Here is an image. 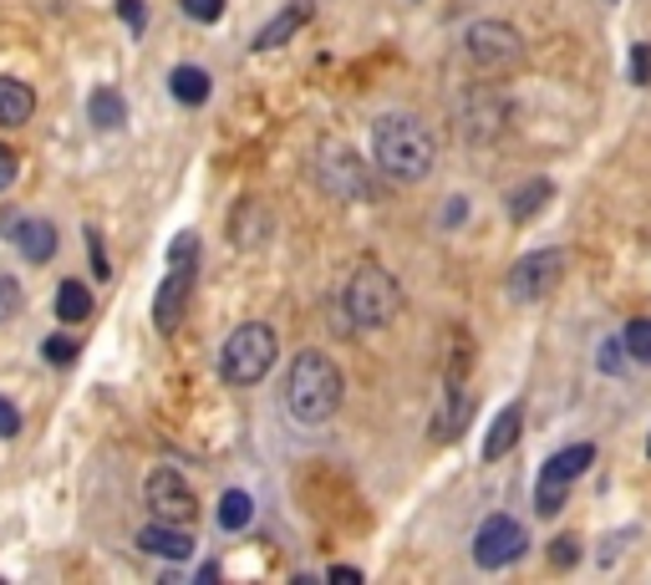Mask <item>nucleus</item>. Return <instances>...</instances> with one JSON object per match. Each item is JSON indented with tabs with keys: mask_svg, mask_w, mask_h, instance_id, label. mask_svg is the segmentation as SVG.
Listing matches in <instances>:
<instances>
[{
	"mask_svg": "<svg viewBox=\"0 0 651 585\" xmlns=\"http://www.w3.org/2000/svg\"><path fill=\"white\" fill-rule=\"evenodd\" d=\"M311 11H316V0H291L285 11H275V21L254 36V52H275V46H285V41H291L295 31L311 21Z\"/></svg>",
	"mask_w": 651,
	"mask_h": 585,
	"instance_id": "4468645a",
	"label": "nucleus"
},
{
	"mask_svg": "<svg viewBox=\"0 0 651 585\" xmlns=\"http://www.w3.org/2000/svg\"><path fill=\"white\" fill-rule=\"evenodd\" d=\"M138 550H148V555H163V560H188L194 555V540H188L178 524H148V530H138Z\"/></svg>",
	"mask_w": 651,
	"mask_h": 585,
	"instance_id": "2eb2a0df",
	"label": "nucleus"
},
{
	"mask_svg": "<svg viewBox=\"0 0 651 585\" xmlns=\"http://www.w3.org/2000/svg\"><path fill=\"white\" fill-rule=\"evenodd\" d=\"M87 245H93V270L107 280V275H112V260L102 254V240H97V229H87Z\"/></svg>",
	"mask_w": 651,
	"mask_h": 585,
	"instance_id": "473e14b6",
	"label": "nucleus"
},
{
	"mask_svg": "<svg viewBox=\"0 0 651 585\" xmlns=\"http://www.w3.org/2000/svg\"><path fill=\"white\" fill-rule=\"evenodd\" d=\"M626 346V357H637V361H651V321H631L621 336Z\"/></svg>",
	"mask_w": 651,
	"mask_h": 585,
	"instance_id": "393cba45",
	"label": "nucleus"
},
{
	"mask_svg": "<svg viewBox=\"0 0 651 585\" xmlns=\"http://www.w3.org/2000/svg\"><path fill=\"white\" fill-rule=\"evenodd\" d=\"M41 357L52 361V367H72V361L82 357V342H72V336H46V342H41Z\"/></svg>",
	"mask_w": 651,
	"mask_h": 585,
	"instance_id": "b1692460",
	"label": "nucleus"
},
{
	"mask_svg": "<svg viewBox=\"0 0 651 585\" xmlns=\"http://www.w3.org/2000/svg\"><path fill=\"white\" fill-rule=\"evenodd\" d=\"M524 545H530V534H524L519 519L489 514L479 524V534H474V560H479L484 571H504V565H514L524 555Z\"/></svg>",
	"mask_w": 651,
	"mask_h": 585,
	"instance_id": "1a4fd4ad",
	"label": "nucleus"
},
{
	"mask_svg": "<svg viewBox=\"0 0 651 585\" xmlns=\"http://www.w3.org/2000/svg\"><path fill=\"white\" fill-rule=\"evenodd\" d=\"M631 82H651V46L631 52Z\"/></svg>",
	"mask_w": 651,
	"mask_h": 585,
	"instance_id": "2f4dec72",
	"label": "nucleus"
},
{
	"mask_svg": "<svg viewBox=\"0 0 651 585\" xmlns=\"http://www.w3.org/2000/svg\"><path fill=\"white\" fill-rule=\"evenodd\" d=\"M178 6H184L188 21H204V26H214L225 15V0H178Z\"/></svg>",
	"mask_w": 651,
	"mask_h": 585,
	"instance_id": "bb28decb",
	"label": "nucleus"
},
{
	"mask_svg": "<svg viewBox=\"0 0 651 585\" xmlns=\"http://www.w3.org/2000/svg\"><path fill=\"white\" fill-rule=\"evenodd\" d=\"M56 316L62 321H87L93 316V291L82 280H62L56 285Z\"/></svg>",
	"mask_w": 651,
	"mask_h": 585,
	"instance_id": "412c9836",
	"label": "nucleus"
},
{
	"mask_svg": "<svg viewBox=\"0 0 651 585\" xmlns=\"http://www.w3.org/2000/svg\"><path fill=\"white\" fill-rule=\"evenodd\" d=\"M575 560H581V540H575V534H555V540H550V565H555V571H571Z\"/></svg>",
	"mask_w": 651,
	"mask_h": 585,
	"instance_id": "a878e982",
	"label": "nucleus"
},
{
	"mask_svg": "<svg viewBox=\"0 0 651 585\" xmlns=\"http://www.w3.org/2000/svg\"><path fill=\"white\" fill-rule=\"evenodd\" d=\"M0 235L15 245V250L26 254V260H36V266H46L56 254V229L52 219H31V214H0Z\"/></svg>",
	"mask_w": 651,
	"mask_h": 585,
	"instance_id": "ddd939ff",
	"label": "nucleus"
},
{
	"mask_svg": "<svg viewBox=\"0 0 651 585\" xmlns=\"http://www.w3.org/2000/svg\"><path fill=\"white\" fill-rule=\"evenodd\" d=\"M590 464H596V448H590V443H571V448H560L555 458L545 464L540 484H534V509H540V514H560V509H565V489H571V484L581 479Z\"/></svg>",
	"mask_w": 651,
	"mask_h": 585,
	"instance_id": "0eeeda50",
	"label": "nucleus"
},
{
	"mask_svg": "<svg viewBox=\"0 0 651 585\" xmlns=\"http://www.w3.org/2000/svg\"><path fill=\"white\" fill-rule=\"evenodd\" d=\"M118 15L128 21L133 36H143V31H148V6H143V0H118Z\"/></svg>",
	"mask_w": 651,
	"mask_h": 585,
	"instance_id": "c85d7f7f",
	"label": "nucleus"
},
{
	"mask_svg": "<svg viewBox=\"0 0 651 585\" xmlns=\"http://www.w3.org/2000/svg\"><path fill=\"white\" fill-rule=\"evenodd\" d=\"M372 153L382 163V173L402 178V184H417L433 173V159H438V143L417 118L408 112H387V118L372 122Z\"/></svg>",
	"mask_w": 651,
	"mask_h": 585,
	"instance_id": "f257e3e1",
	"label": "nucleus"
},
{
	"mask_svg": "<svg viewBox=\"0 0 651 585\" xmlns=\"http://www.w3.org/2000/svg\"><path fill=\"white\" fill-rule=\"evenodd\" d=\"M468 413H474V402L458 392V382H448V402H443V413H438V427H433V438L438 443H448V438H458L464 433V423H468Z\"/></svg>",
	"mask_w": 651,
	"mask_h": 585,
	"instance_id": "a211bd4d",
	"label": "nucleus"
},
{
	"mask_svg": "<svg viewBox=\"0 0 651 585\" xmlns=\"http://www.w3.org/2000/svg\"><path fill=\"white\" fill-rule=\"evenodd\" d=\"M36 112V93L21 77H0V128H21Z\"/></svg>",
	"mask_w": 651,
	"mask_h": 585,
	"instance_id": "dca6fc26",
	"label": "nucleus"
},
{
	"mask_svg": "<svg viewBox=\"0 0 651 585\" xmlns=\"http://www.w3.org/2000/svg\"><path fill=\"white\" fill-rule=\"evenodd\" d=\"M21 316V285L11 275H0V321H15Z\"/></svg>",
	"mask_w": 651,
	"mask_h": 585,
	"instance_id": "cd10ccee",
	"label": "nucleus"
},
{
	"mask_svg": "<svg viewBox=\"0 0 651 585\" xmlns=\"http://www.w3.org/2000/svg\"><path fill=\"white\" fill-rule=\"evenodd\" d=\"M545 199H550V178H530L524 188H514V194H509V219H530V214L540 209Z\"/></svg>",
	"mask_w": 651,
	"mask_h": 585,
	"instance_id": "4be33fe9",
	"label": "nucleus"
},
{
	"mask_svg": "<svg viewBox=\"0 0 651 585\" xmlns=\"http://www.w3.org/2000/svg\"><path fill=\"white\" fill-rule=\"evenodd\" d=\"M458 122H464V133L474 143H493L509 122V102L499 93H489V87H468L464 107H458Z\"/></svg>",
	"mask_w": 651,
	"mask_h": 585,
	"instance_id": "f8f14e48",
	"label": "nucleus"
},
{
	"mask_svg": "<svg viewBox=\"0 0 651 585\" xmlns=\"http://www.w3.org/2000/svg\"><path fill=\"white\" fill-rule=\"evenodd\" d=\"M647 453H651V443H647Z\"/></svg>",
	"mask_w": 651,
	"mask_h": 585,
	"instance_id": "f704fd0d",
	"label": "nucleus"
},
{
	"mask_svg": "<svg viewBox=\"0 0 651 585\" xmlns=\"http://www.w3.org/2000/svg\"><path fill=\"white\" fill-rule=\"evenodd\" d=\"M275 332H270L265 321H245L240 332L225 342V351H219V372H225L229 387H254L265 382V372L275 367Z\"/></svg>",
	"mask_w": 651,
	"mask_h": 585,
	"instance_id": "39448f33",
	"label": "nucleus"
},
{
	"mask_svg": "<svg viewBox=\"0 0 651 585\" xmlns=\"http://www.w3.org/2000/svg\"><path fill=\"white\" fill-rule=\"evenodd\" d=\"M316 173H321V188H332L336 199H372L367 163H361L341 138H326V143L316 148Z\"/></svg>",
	"mask_w": 651,
	"mask_h": 585,
	"instance_id": "423d86ee",
	"label": "nucleus"
},
{
	"mask_svg": "<svg viewBox=\"0 0 651 585\" xmlns=\"http://www.w3.org/2000/svg\"><path fill=\"white\" fill-rule=\"evenodd\" d=\"M143 494H148V509H153L163 524H188V519L199 514V499H194V489L184 484L178 468H153Z\"/></svg>",
	"mask_w": 651,
	"mask_h": 585,
	"instance_id": "9b49d317",
	"label": "nucleus"
},
{
	"mask_svg": "<svg viewBox=\"0 0 651 585\" xmlns=\"http://www.w3.org/2000/svg\"><path fill=\"white\" fill-rule=\"evenodd\" d=\"M332 581H361L357 565H332Z\"/></svg>",
	"mask_w": 651,
	"mask_h": 585,
	"instance_id": "72a5a7b5",
	"label": "nucleus"
},
{
	"mask_svg": "<svg viewBox=\"0 0 651 585\" xmlns=\"http://www.w3.org/2000/svg\"><path fill=\"white\" fill-rule=\"evenodd\" d=\"M194 280H199V235L184 229L169 250V275H163L159 295H153V326L159 332H173L178 321H184V306L188 295H194Z\"/></svg>",
	"mask_w": 651,
	"mask_h": 585,
	"instance_id": "20e7f679",
	"label": "nucleus"
},
{
	"mask_svg": "<svg viewBox=\"0 0 651 585\" xmlns=\"http://www.w3.org/2000/svg\"><path fill=\"white\" fill-rule=\"evenodd\" d=\"M464 46L484 72H509V67L524 62V36H519L514 26H504V21H479V26H468Z\"/></svg>",
	"mask_w": 651,
	"mask_h": 585,
	"instance_id": "6e6552de",
	"label": "nucleus"
},
{
	"mask_svg": "<svg viewBox=\"0 0 651 585\" xmlns=\"http://www.w3.org/2000/svg\"><path fill=\"white\" fill-rule=\"evenodd\" d=\"M346 321L357 326V332H377V326H387V321L402 311V285L392 275H387L377 260H361L357 275L346 280Z\"/></svg>",
	"mask_w": 651,
	"mask_h": 585,
	"instance_id": "7ed1b4c3",
	"label": "nucleus"
},
{
	"mask_svg": "<svg viewBox=\"0 0 651 585\" xmlns=\"http://www.w3.org/2000/svg\"><path fill=\"white\" fill-rule=\"evenodd\" d=\"M87 118H93V128L112 133V128H122V122H128V102H122L112 87H97L93 102H87Z\"/></svg>",
	"mask_w": 651,
	"mask_h": 585,
	"instance_id": "6ab92c4d",
	"label": "nucleus"
},
{
	"mask_svg": "<svg viewBox=\"0 0 651 585\" xmlns=\"http://www.w3.org/2000/svg\"><path fill=\"white\" fill-rule=\"evenodd\" d=\"M169 93L178 97L184 107H204L209 102V77H204V67H173Z\"/></svg>",
	"mask_w": 651,
	"mask_h": 585,
	"instance_id": "aec40b11",
	"label": "nucleus"
},
{
	"mask_svg": "<svg viewBox=\"0 0 651 585\" xmlns=\"http://www.w3.org/2000/svg\"><path fill=\"white\" fill-rule=\"evenodd\" d=\"M519 427H524V408H519V402H509L504 413L489 423V438H484V458H489V464H493V458H504V453L514 448Z\"/></svg>",
	"mask_w": 651,
	"mask_h": 585,
	"instance_id": "f3484780",
	"label": "nucleus"
},
{
	"mask_svg": "<svg viewBox=\"0 0 651 585\" xmlns=\"http://www.w3.org/2000/svg\"><path fill=\"white\" fill-rule=\"evenodd\" d=\"M21 433V413H15V402L0 398V438H15Z\"/></svg>",
	"mask_w": 651,
	"mask_h": 585,
	"instance_id": "c756f323",
	"label": "nucleus"
},
{
	"mask_svg": "<svg viewBox=\"0 0 651 585\" xmlns=\"http://www.w3.org/2000/svg\"><path fill=\"white\" fill-rule=\"evenodd\" d=\"M560 270H565L560 250H534V254H524V260H514V270H509V280H504L509 301H519V306L545 301V295L560 285Z\"/></svg>",
	"mask_w": 651,
	"mask_h": 585,
	"instance_id": "9d476101",
	"label": "nucleus"
},
{
	"mask_svg": "<svg viewBox=\"0 0 651 585\" xmlns=\"http://www.w3.org/2000/svg\"><path fill=\"white\" fill-rule=\"evenodd\" d=\"M15 173H21V163H15V153L6 143H0V194L15 184Z\"/></svg>",
	"mask_w": 651,
	"mask_h": 585,
	"instance_id": "7c9ffc66",
	"label": "nucleus"
},
{
	"mask_svg": "<svg viewBox=\"0 0 651 585\" xmlns=\"http://www.w3.org/2000/svg\"><path fill=\"white\" fill-rule=\"evenodd\" d=\"M250 519H254V499L245 489H229L225 499H219V524H225V530H245Z\"/></svg>",
	"mask_w": 651,
	"mask_h": 585,
	"instance_id": "5701e85b",
	"label": "nucleus"
},
{
	"mask_svg": "<svg viewBox=\"0 0 651 585\" xmlns=\"http://www.w3.org/2000/svg\"><path fill=\"white\" fill-rule=\"evenodd\" d=\"M285 408L295 423L321 427L341 408V367L326 351H301L291 361V382H285Z\"/></svg>",
	"mask_w": 651,
	"mask_h": 585,
	"instance_id": "f03ea898",
	"label": "nucleus"
}]
</instances>
